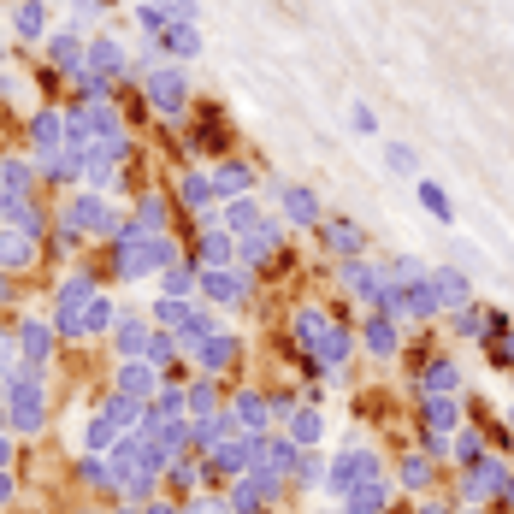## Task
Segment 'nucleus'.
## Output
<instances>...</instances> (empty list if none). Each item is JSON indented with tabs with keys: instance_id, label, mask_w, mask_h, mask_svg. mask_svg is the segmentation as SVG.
Here are the masks:
<instances>
[{
	"instance_id": "obj_29",
	"label": "nucleus",
	"mask_w": 514,
	"mask_h": 514,
	"mask_svg": "<svg viewBox=\"0 0 514 514\" xmlns=\"http://www.w3.org/2000/svg\"><path fill=\"white\" fill-rule=\"evenodd\" d=\"M30 255V249H24V243H18V237H0V260H6V266H18V260Z\"/></svg>"
},
{
	"instance_id": "obj_28",
	"label": "nucleus",
	"mask_w": 514,
	"mask_h": 514,
	"mask_svg": "<svg viewBox=\"0 0 514 514\" xmlns=\"http://www.w3.org/2000/svg\"><path fill=\"white\" fill-rule=\"evenodd\" d=\"M219 184H225V195H237L243 184H249V172H243V166H225V172H219Z\"/></svg>"
},
{
	"instance_id": "obj_22",
	"label": "nucleus",
	"mask_w": 514,
	"mask_h": 514,
	"mask_svg": "<svg viewBox=\"0 0 514 514\" xmlns=\"http://www.w3.org/2000/svg\"><path fill=\"white\" fill-rule=\"evenodd\" d=\"M190 290H195V272H190V266H172V272H166V296H178V302H184Z\"/></svg>"
},
{
	"instance_id": "obj_5",
	"label": "nucleus",
	"mask_w": 514,
	"mask_h": 514,
	"mask_svg": "<svg viewBox=\"0 0 514 514\" xmlns=\"http://www.w3.org/2000/svg\"><path fill=\"white\" fill-rule=\"evenodd\" d=\"M154 379H160V367H154V361H125V367H119V396H130V402H154Z\"/></svg>"
},
{
	"instance_id": "obj_18",
	"label": "nucleus",
	"mask_w": 514,
	"mask_h": 514,
	"mask_svg": "<svg viewBox=\"0 0 514 514\" xmlns=\"http://www.w3.org/2000/svg\"><path fill=\"white\" fill-rule=\"evenodd\" d=\"M426 414H432V432L444 438V432H455V402H444V396H426Z\"/></svg>"
},
{
	"instance_id": "obj_13",
	"label": "nucleus",
	"mask_w": 514,
	"mask_h": 514,
	"mask_svg": "<svg viewBox=\"0 0 514 514\" xmlns=\"http://www.w3.org/2000/svg\"><path fill=\"white\" fill-rule=\"evenodd\" d=\"M119 491H125V503H136V509H142V503H154V467L125 473V479H119Z\"/></svg>"
},
{
	"instance_id": "obj_19",
	"label": "nucleus",
	"mask_w": 514,
	"mask_h": 514,
	"mask_svg": "<svg viewBox=\"0 0 514 514\" xmlns=\"http://www.w3.org/2000/svg\"><path fill=\"white\" fill-rule=\"evenodd\" d=\"M420 201H426V207H432V213H438V219H444V225H450V219H455L450 195L438 190V184H432V178H420Z\"/></svg>"
},
{
	"instance_id": "obj_2",
	"label": "nucleus",
	"mask_w": 514,
	"mask_h": 514,
	"mask_svg": "<svg viewBox=\"0 0 514 514\" xmlns=\"http://www.w3.org/2000/svg\"><path fill=\"white\" fill-rule=\"evenodd\" d=\"M367 473H379V461H373V450H367L361 438H349V444H343V455H337V461L325 467V491H331V497L343 503V497H349V491H355V485H361Z\"/></svg>"
},
{
	"instance_id": "obj_34",
	"label": "nucleus",
	"mask_w": 514,
	"mask_h": 514,
	"mask_svg": "<svg viewBox=\"0 0 514 514\" xmlns=\"http://www.w3.org/2000/svg\"><path fill=\"white\" fill-rule=\"evenodd\" d=\"M0 432H12V408H6V396H0Z\"/></svg>"
},
{
	"instance_id": "obj_26",
	"label": "nucleus",
	"mask_w": 514,
	"mask_h": 514,
	"mask_svg": "<svg viewBox=\"0 0 514 514\" xmlns=\"http://www.w3.org/2000/svg\"><path fill=\"white\" fill-rule=\"evenodd\" d=\"M284 201H290V213H296V219H314V195H308V190H290Z\"/></svg>"
},
{
	"instance_id": "obj_23",
	"label": "nucleus",
	"mask_w": 514,
	"mask_h": 514,
	"mask_svg": "<svg viewBox=\"0 0 514 514\" xmlns=\"http://www.w3.org/2000/svg\"><path fill=\"white\" fill-rule=\"evenodd\" d=\"M479 455H485V444H479V432H461V438H455V461H461V467H473Z\"/></svg>"
},
{
	"instance_id": "obj_17",
	"label": "nucleus",
	"mask_w": 514,
	"mask_h": 514,
	"mask_svg": "<svg viewBox=\"0 0 514 514\" xmlns=\"http://www.w3.org/2000/svg\"><path fill=\"white\" fill-rule=\"evenodd\" d=\"M402 485H408V491H426V485H432V461H426V455H408V461H402Z\"/></svg>"
},
{
	"instance_id": "obj_3",
	"label": "nucleus",
	"mask_w": 514,
	"mask_h": 514,
	"mask_svg": "<svg viewBox=\"0 0 514 514\" xmlns=\"http://www.w3.org/2000/svg\"><path fill=\"white\" fill-rule=\"evenodd\" d=\"M296 325H302V343H308V349H314L320 361H331V367H337V361L349 355V343H343V331H337V325L325 320V314H302Z\"/></svg>"
},
{
	"instance_id": "obj_24",
	"label": "nucleus",
	"mask_w": 514,
	"mask_h": 514,
	"mask_svg": "<svg viewBox=\"0 0 514 514\" xmlns=\"http://www.w3.org/2000/svg\"><path fill=\"white\" fill-rule=\"evenodd\" d=\"M426 390H432V396H450V390H455V367H450V361H438V367H432Z\"/></svg>"
},
{
	"instance_id": "obj_10",
	"label": "nucleus",
	"mask_w": 514,
	"mask_h": 514,
	"mask_svg": "<svg viewBox=\"0 0 514 514\" xmlns=\"http://www.w3.org/2000/svg\"><path fill=\"white\" fill-rule=\"evenodd\" d=\"M290 438H296L302 450H314V444L325 438V420H320V408H296V414H290Z\"/></svg>"
},
{
	"instance_id": "obj_36",
	"label": "nucleus",
	"mask_w": 514,
	"mask_h": 514,
	"mask_svg": "<svg viewBox=\"0 0 514 514\" xmlns=\"http://www.w3.org/2000/svg\"><path fill=\"white\" fill-rule=\"evenodd\" d=\"M101 6H113V0H101Z\"/></svg>"
},
{
	"instance_id": "obj_25",
	"label": "nucleus",
	"mask_w": 514,
	"mask_h": 514,
	"mask_svg": "<svg viewBox=\"0 0 514 514\" xmlns=\"http://www.w3.org/2000/svg\"><path fill=\"white\" fill-rule=\"evenodd\" d=\"M18 30H24V36H36V30H42V6H36V0H24V6H18Z\"/></svg>"
},
{
	"instance_id": "obj_8",
	"label": "nucleus",
	"mask_w": 514,
	"mask_h": 514,
	"mask_svg": "<svg viewBox=\"0 0 514 514\" xmlns=\"http://www.w3.org/2000/svg\"><path fill=\"white\" fill-rule=\"evenodd\" d=\"M195 355H201V367H207V373H213V379H219V373H225V367H231V361H237V343H231V337H225V331H213V337H207V343H201V349H195Z\"/></svg>"
},
{
	"instance_id": "obj_9",
	"label": "nucleus",
	"mask_w": 514,
	"mask_h": 514,
	"mask_svg": "<svg viewBox=\"0 0 514 514\" xmlns=\"http://www.w3.org/2000/svg\"><path fill=\"white\" fill-rule=\"evenodd\" d=\"M148 337H154V331L142 320H119V331H113V343H119L125 361H142V355H148Z\"/></svg>"
},
{
	"instance_id": "obj_14",
	"label": "nucleus",
	"mask_w": 514,
	"mask_h": 514,
	"mask_svg": "<svg viewBox=\"0 0 514 514\" xmlns=\"http://www.w3.org/2000/svg\"><path fill=\"white\" fill-rule=\"evenodd\" d=\"M154 101H160V113H184V77L178 71L154 77Z\"/></svg>"
},
{
	"instance_id": "obj_32",
	"label": "nucleus",
	"mask_w": 514,
	"mask_h": 514,
	"mask_svg": "<svg viewBox=\"0 0 514 514\" xmlns=\"http://www.w3.org/2000/svg\"><path fill=\"white\" fill-rule=\"evenodd\" d=\"M142 514H184L178 503H142Z\"/></svg>"
},
{
	"instance_id": "obj_20",
	"label": "nucleus",
	"mask_w": 514,
	"mask_h": 514,
	"mask_svg": "<svg viewBox=\"0 0 514 514\" xmlns=\"http://www.w3.org/2000/svg\"><path fill=\"white\" fill-rule=\"evenodd\" d=\"M367 349H373V355H396V331H390L385 320H373L367 325Z\"/></svg>"
},
{
	"instance_id": "obj_33",
	"label": "nucleus",
	"mask_w": 514,
	"mask_h": 514,
	"mask_svg": "<svg viewBox=\"0 0 514 514\" xmlns=\"http://www.w3.org/2000/svg\"><path fill=\"white\" fill-rule=\"evenodd\" d=\"M0 467H12V438L0 432Z\"/></svg>"
},
{
	"instance_id": "obj_12",
	"label": "nucleus",
	"mask_w": 514,
	"mask_h": 514,
	"mask_svg": "<svg viewBox=\"0 0 514 514\" xmlns=\"http://www.w3.org/2000/svg\"><path fill=\"white\" fill-rule=\"evenodd\" d=\"M207 414H219V385H213V373H201L190 385V420H207Z\"/></svg>"
},
{
	"instance_id": "obj_35",
	"label": "nucleus",
	"mask_w": 514,
	"mask_h": 514,
	"mask_svg": "<svg viewBox=\"0 0 514 514\" xmlns=\"http://www.w3.org/2000/svg\"><path fill=\"white\" fill-rule=\"evenodd\" d=\"M113 514H142V509H136V503H130V509H113Z\"/></svg>"
},
{
	"instance_id": "obj_1",
	"label": "nucleus",
	"mask_w": 514,
	"mask_h": 514,
	"mask_svg": "<svg viewBox=\"0 0 514 514\" xmlns=\"http://www.w3.org/2000/svg\"><path fill=\"white\" fill-rule=\"evenodd\" d=\"M6 408H12V432L36 438V432H42V420H48V390H42V379L12 373V379H6Z\"/></svg>"
},
{
	"instance_id": "obj_16",
	"label": "nucleus",
	"mask_w": 514,
	"mask_h": 514,
	"mask_svg": "<svg viewBox=\"0 0 514 514\" xmlns=\"http://www.w3.org/2000/svg\"><path fill=\"white\" fill-rule=\"evenodd\" d=\"M77 473H83V485H89V491H113V485H119V479H113V467H107V455H83V467H77Z\"/></svg>"
},
{
	"instance_id": "obj_27",
	"label": "nucleus",
	"mask_w": 514,
	"mask_h": 514,
	"mask_svg": "<svg viewBox=\"0 0 514 514\" xmlns=\"http://www.w3.org/2000/svg\"><path fill=\"white\" fill-rule=\"evenodd\" d=\"M320 461H314V455H302V461H296V479H302V485H320Z\"/></svg>"
},
{
	"instance_id": "obj_4",
	"label": "nucleus",
	"mask_w": 514,
	"mask_h": 514,
	"mask_svg": "<svg viewBox=\"0 0 514 514\" xmlns=\"http://www.w3.org/2000/svg\"><path fill=\"white\" fill-rule=\"evenodd\" d=\"M231 414H237V426H243V432H255V438H266V432H272V396H255V390H237Z\"/></svg>"
},
{
	"instance_id": "obj_30",
	"label": "nucleus",
	"mask_w": 514,
	"mask_h": 514,
	"mask_svg": "<svg viewBox=\"0 0 514 514\" xmlns=\"http://www.w3.org/2000/svg\"><path fill=\"white\" fill-rule=\"evenodd\" d=\"M355 130H361V136H373V130H379V119H373L367 107H355Z\"/></svg>"
},
{
	"instance_id": "obj_6",
	"label": "nucleus",
	"mask_w": 514,
	"mask_h": 514,
	"mask_svg": "<svg viewBox=\"0 0 514 514\" xmlns=\"http://www.w3.org/2000/svg\"><path fill=\"white\" fill-rule=\"evenodd\" d=\"M385 503H390V485L379 473H367V479L343 497V514H385Z\"/></svg>"
},
{
	"instance_id": "obj_11",
	"label": "nucleus",
	"mask_w": 514,
	"mask_h": 514,
	"mask_svg": "<svg viewBox=\"0 0 514 514\" xmlns=\"http://www.w3.org/2000/svg\"><path fill=\"white\" fill-rule=\"evenodd\" d=\"M119 438H125V432H119V426H113L107 414H95V420L83 426V450H89V455H107L113 444H119Z\"/></svg>"
},
{
	"instance_id": "obj_15",
	"label": "nucleus",
	"mask_w": 514,
	"mask_h": 514,
	"mask_svg": "<svg viewBox=\"0 0 514 514\" xmlns=\"http://www.w3.org/2000/svg\"><path fill=\"white\" fill-rule=\"evenodd\" d=\"M207 296L213 302H243V272H225V266L207 272Z\"/></svg>"
},
{
	"instance_id": "obj_31",
	"label": "nucleus",
	"mask_w": 514,
	"mask_h": 514,
	"mask_svg": "<svg viewBox=\"0 0 514 514\" xmlns=\"http://www.w3.org/2000/svg\"><path fill=\"white\" fill-rule=\"evenodd\" d=\"M6 503H12V473L0 467V509H6Z\"/></svg>"
},
{
	"instance_id": "obj_21",
	"label": "nucleus",
	"mask_w": 514,
	"mask_h": 514,
	"mask_svg": "<svg viewBox=\"0 0 514 514\" xmlns=\"http://www.w3.org/2000/svg\"><path fill=\"white\" fill-rule=\"evenodd\" d=\"M195 48H201V42H195L190 24H172V30H166V54H195Z\"/></svg>"
},
{
	"instance_id": "obj_7",
	"label": "nucleus",
	"mask_w": 514,
	"mask_h": 514,
	"mask_svg": "<svg viewBox=\"0 0 514 514\" xmlns=\"http://www.w3.org/2000/svg\"><path fill=\"white\" fill-rule=\"evenodd\" d=\"M18 349H24V361H30V367H36V361H48V355H54V325H42V320L18 325Z\"/></svg>"
}]
</instances>
